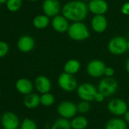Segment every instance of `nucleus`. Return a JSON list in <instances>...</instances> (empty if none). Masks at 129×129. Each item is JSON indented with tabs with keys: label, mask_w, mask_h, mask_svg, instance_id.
<instances>
[{
	"label": "nucleus",
	"mask_w": 129,
	"mask_h": 129,
	"mask_svg": "<svg viewBox=\"0 0 129 129\" xmlns=\"http://www.w3.org/2000/svg\"><path fill=\"white\" fill-rule=\"evenodd\" d=\"M34 85L37 90L42 94L49 92L52 87V84L50 80L47 77L43 75L38 76L36 78Z\"/></svg>",
	"instance_id": "15"
},
{
	"label": "nucleus",
	"mask_w": 129,
	"mask_h": 129,
	"mask_svg": "<svg viewBox=\"0 0 129 129\" xmlns=\"http://www.w3.org/2000/svg\"><path fill=\"white\" fill-rule=\"evenodd\" d=\"M9 49V46L8 43L3 41H0V58L6 55Z\"/></svg>",
	"instance_id": "28"
},
{
	"label": "nucleus",
	"mask_w": 129,
	"mask_h": 129,
	"mask_svg": "<svg viewBox=\"0 0 129 129\" xmlns=\"http://www.w3.org/2000/svg\"><path fill=\"white\" fill-rule=\"evenodd\" d=\"M77 107H78V112L82 114H85L88 112L89 110L90 109V105L89 102L84 101V100H82L81 102H80L77 105Z\"/></svg>",
	"instance_id": "27"
},
{
	"label": "nucleus",
	"mask_w": 129,
	"mask_h": 129,
	"mask_svg": "<svg viewBox=\"0 0 129 129\" xmlns=\"http://www.w3.org/2000/svg\"><path fill=\"white\" fill-rule=\"evenodd\" d=\"M105 129H127V122L121 118H112L106 122Z\"/></svg>",
	"instance_id": "20"
},
{
	"label": "nucleus",
	"mask_w": 129,
	"mask_h": 129,
	"mask_svg": "<svg viewBox=\"0 0 129 129\" xmlns=\"http://www.w3.org/2000/svg\"><path fill=\"white\" fill-rule=\"evenodd\" d=\"M97 92L98 90L95 87V86L90 83H84L80 84L77 90L79 98L87 102L93 101Z\"/></svg>",
	"instance_id": "5"
},
{
	"label": "nucleus",
	"mask_w": 129,
	"mask_h": 129,
	"mask_svg": "<svg viewBox=\"0 0 129 129\" xmlns=\"http://www.w3.org/2000/svg\"><path fill=\"white\" fill-rule=\"evenodd\" d=\"M104 98H105V96H104L103 93H101L100 92L98 91L97 93H96V96H95L94 100L96 101V102H98V103H101V102H103V101L104 100Z\"/></svg>",
	"instance_id": "31"
},
{
	"label": "nucleus",
	"mask_w": 129,
	"mask_h": 129,
	"mask_svg": "<svg viewBox=\"0 0 129 129\" xmlns=\"http://www.w3.org/2000/svg\"><path fill=\"white\" fill-rule=\"evenodd\" d=\"M67 32L69 37L75 41H82L87 40L90 37V32L87 27L81 21L74 22L69 26Z\"/></svg>",
	"instance_id": "2"
},
{
	"label": "nucleus",
	"mask_w": 129,
	"mask_h": 129,
	"mask_svg": "<svg viewBox=\"0 0 129 129\" xmlns=\"http://www.w3.org/2000/svg\"><path fill=\"white\" fill-rule=\"evenodd\" d=\"M118 89V82L112 77H106L103 78L98 85V91L103 93L105 97L114 94Z\"/></svg>",
	"instance_id": "4"
},
{
	"label": "nucleus",
	"mask_w": 129,
	"mask_h": 129,
	"mask_svg": "<svg viewBox=\"0 0 129 129\" xmlns=\"http://www.w3.org/2000/svg\"><path fill=\"white\" fill-rule=\"evenodd\" d=\"M109 51L116 55L124 54L127 49V40L122 37H115L110 40L108 44Z\"/></svg>",
	"instance_id": "3"
},
{
	"label": "nucleus",
	"mask_w": 129,
	"mask_h": 129,
	"mask_svg": "<svg viewBox=\"0 0 129 129\" xmlns=\"http://www.w3.org/2000/svg\"><path fill=\"white\" fill-rule=\"evenodd\" d=\"M55 102L54 96L49 92L43 93L40 96V103L44 106H50Z\"/></svg>",
	"instance_id": "24"
},
{
	"label": "nucleus",
	"mask_w": 129,
	"mask_h": 129,
	"mask_svg": "<svg viewBox=\"0 0 129 129\" xmlns=\"http://www.w3.org/2000/svg\"><path fill=\"white\" fill-rule=\"evenodd\" d=\"M127 49H128V50H129V40L127 41Z\"/></svg>",
	"instance_id": "35"
},
{
	"label": "nucleus",
	"mask_w": 129,
	"mask_h": 129,
	"mask_svg": "<svg viewBox=\"0 0 129 129\" xmlns=\"http://www.w3.org/2000/svg\"><path fill=\"white\" fill-rule=\"evenodd\" d=\"M15 87L20 93L27 95L32 93L34 85L30 80L27 78H20L17 81L15 84Z\"/></svg>",
	"instance_id": "17"
},
{
	"label": "nucleus",
	"mask_w": 129,
	"mask_h": 129,
	"mask_svg": "<svg viewBox=\"0 0 129 129\" xmlns=\"http://www.w3.org/2000/svg\"><path fill=\"white\" fill-rule=\"evenodd\" d=\"M29 1H31V2H34V1H37V0H29Z\"/></svg>",
	"instance_id": "37"
},
{
	"label": "nucleus",
	"mask_w": 129,
	"mask_h": 129,
	"mask_svg": "<svg viewBox=\"0 0 129 129\" xmlns=\"http://www.w3.org/2000/svg\"><path fill=\"white\" fill-rule=\"evenodd\" d=\"M58 113L64 118H72L78 112L77 106L71 101H63L57 107Z\"/></svg>",
	"instance_id": "7"
},
{
	"label": "nucleus",
	"mask_w": 129,
	"mask_h": 129,
	"mask_svg": "<svg viewBox=\"0 0 129 129\" xmlns=\"http://www.w3.org/2000/svg\"><path fill=\"white\" fill-rule=\"evenodd\" d=\"M83 1H84V2H87V1H90V0H83Z\"/></svg>",
	"instance_id": "36"
},
{
	"label": "nucleus",
	"mask_w": 129,
	"mask_h": 129,
	"mask_svg": "<svg viewBox=\"0 0 129 129\" xmlns=\"http://www.w3.org/2000/svg\"><path fill=\"white\" fill-rule=\"evenodd\" d=\"M88 10V6L84 1L73 0L63 6L61 12L69 21L77 22L82 21L86 18Z\"/></svg>",
	"instance_id": "1"
},
{
	"label": "nucleus",
	"mask_w": 129,
	"mask_h": 129,
	"mask_svg": "<svg viewBox=\"0 0 129 129\" xmlns=\"http://www.w3.org/2000/svg\"><path fill=\"white\" fill-rule=\"evenodd\" d=\"M52 26L56 32L62 34L68 31L70 25L69 24V20L63 15H58L53 17L52 21Z\"/></svg>",
	"instance_id": "12"
},
{
	"label": "nucleus",
	"mask_w": 129,
	"mask_h": 129,
	"mask_svg": "<svg viewBox=\"0 0 129 129\" xmlns=\"http://www.w3.org/2000/svg\"><path fill=\"white\" fill-rule=\"evenodd\" d=\"M115 74V70L111 68V67H106L105 72H104V75L106 77H112Z\"/></svg>",
	"instance_id": "30"
},
{
	"label": "nucleus",
	"mask_w": 129,
	"mask_h": 129,
	"mask_svg": "<svg viewBox=\"0 0 129 129\" xmlns=\"http://www.w3.org/2000/svg\"><path fill=\"white\" fill-rule=\"evenodd\" d=\"M121 13L124 15H129V2L125 3L121 9Z\"/></svg>",
	"instance_id": "29"
},
{
	"label": "nucleus",
	"mask_w": 129,
	"mask_h": 129,
	"mask_svg": "<svg viewBox=\"0 0 129 129\" xmlns=\"http://www.w3.org/2000/svg\"><path fill=\"white\" fill-rule=\"evenodd\" d=\"M22 6V0H8L6 3L7 9L10 12H16L21 9Z\"/></svg>",
	"instance_id": "25"
},
{
	"label": "nucleus",
	"mask_w": 129,
	"mask_h": 129,
	"mask_svg": "<svg viewBox=\"0 0 129 129\" xmlns=\"http://www.w3.org/2000/svg\"><path fill=\"white\" fill-rule=\"evenodd\" d=\"M49 24V17L46 15H40L34 18L33 21L34 26L37 29H44Z\"/></svg>",
	"instance_id": "22"
},
{
	"label": "nucleus",
	"mask_w": 129,
	"mask_h": 129,
	"mask_svg": "<svg viewBox=\"0 0 129 129\" xmlns=\"http://www.w3.org/2000/svg\"><path fill=\"white\" fill-rule=\"evenodd\" d=\"M124 121H125L127 124H129V110H127V111L124 113Z\"/></svg>",
	"instance_id": "32"
},
{
	"label": "nucleus",
	"mask_w": 129,
	"mask_h": 129,
	"mask_svg": "<svg viewBox=\"0 0 129 129\" xmlns=\"http://www.w3.org/2000/svg\"><path fill=\"white\" fill-rule=\"evenodd\" d=\"M107 108L112 114L120 116L127 111V104L121 99H112L108 103Z\"/></svg>",
	"instance_id": "9"
},
{
	"label": "nucleus",
	"mask_w": 129,
	"mask_h": 129,
	"mask_svg": "<svg viewBox=\"0 0 129 129\" xmlns=\"http://www.w3.org/2000/svg\"><path fill=\"white\" fill-rule=\"evenodd\" d=\"M71 125L73 129H85L88 126V121L83 115L74 117L71 121Z\"/></svg>",
	"instance_id": "21"
},
{
	"label": "nucleus",
	"mask_w": 129,
	"mask_h": 129,
	"mask_svg": "<svg viewBox=\"0 0 129 129\" xmlns=\"http://www.w3.org/2000/svg\"><path fill=\"white\" fill-rule=\"evenodd\" d=\"M106 67V64L103 61L100 59H94L88 63L87 72L88 75L93 78H100L104 75Z\"/></svg>",
	"instance_id": "8"
},
{
	"label": "nucleus",
	"mask_w": 129,
	"mask_h": 129,
	"mask_svg": "<svg viewBox=\"0 0 129 129\" xmlns=\"http://www.w3.org/2000/svg\"><path fill=\"white\" fill-rule=\"evenodd\" d=\"M0 94H1V92H0Z\"/></svg>",
	"instance_id": "39"
},
{
	"label": "nucleus",
	"mask_w": 129,
	"mask_h": 129,
	"mask_svg": "<svg viewBox=\"0 0 129 129\" xmlns=\"http://www.w3.org/2000/svg\"><path fill=\"white\" fill-rule=\"evenodd\" d=\"M81 69V63L77 59H70L66 62L64 66V72L71 74L75 75Z\"/></svg>",
	"instance_id": "19"
},
{
	"label": "nucleus",
	"mask_w": 129,
	"mask_h": 129,
	"mask_svg": "<svg viewBox=\"0 0 129 129\" xmlns=\"http://www.w3.org/2000/svg\"><path fill=\"white\" fill-rule=\"evenodd\" d=\"M108 22L106 17L103 15H96L91 21V26L93 30L96 33H103L107 28Z\"/></svg>",
	"instance_id": "14"
},
{
	"label": "nucleus",
	"mask_w": 129,
	"mask_h": 129,
	"mask_svg": "<svg viewBox=\"0 0 129 129\" xmlns=\"http://www.w3.org/2000/svg\"><path fill=\"white\" fill-rule=\"evenodd\" d=\"M71 121L68 118H58L55 122L52 124L50 129H71Z\"/></svg>",
	"instance_id": "23"
},
{
	"label": "nucleus",
	"mask_w": 129,
	"mask_h": 129,
	"mask_svg": "<svg viewBox=\"0 0 129 129\" xmlns=\"http://www.w3.org/2000/svg\"><path fill=\"white\" fill-rule=\"evenodd\" d=\"M109 9L108 3L105 0H90L88 4V9L93 14L104 15Z\"/></svg>",
	"instance_id": "13"
},
{
	"label": "nucleus",
	"mask_w": 129,
	"mask_h": 129,
	"mask_svg": "<svg viewBox=\"0 0 129 129\" xmlns=\"http://www.w3.org/2000/svg\"><path fill=\"white\" fill-rule=\"evenodd\" d=\"M1 122L4 129H18L20 125L18 116L12 112H4L2 116Z\"/></svg>",
	"instance_id": "10"
},
{
	"label": "nucleus",
	"mask_w": 129,
	"mask_h": 129,
	"mask_svg": "<svg viewBox=\"0 0 129 129\" xmlns=\"http://www.w3.org/2000/svg\"><path fill=\"white\" fill-rule=\"evenodd\" d=\"M58 84L60 88L67 92H72L78 87V82L74 77V75H71L64 72L59 75L58 78Z\"/></svg>",
	"instance_id": "6"
},
{
	"label": "nucleus",
	"mask_w": 129,
	"mask_h": 129,
	"mask_svg": "<svg viewBox=\"0 0 129 129\" xmlns=\"http://www.w3.org/2000/svg\"><path fill=\"white\" fill-rule=\"evenodd\" d=\"M8 0H0V4H5L7 3Z\"/></svg>",
	"instance_id": "34"
},
{
	"label": "nucleus",
	"mask_w": 129,
	"mask_h": 129,
	"mask_svg": "<svg viewBox=\"0 0 129 129\" xmlns=\"http://www.w3.org/2000/svg\"><path fill=\"white\" fill-rule=\"evenodd\" d=\"M125 68H126V70H127V73L129 74V59H127V62H126Z\"/></svg>",
	"instance_id": "33"
},
{
	"label": "nucleus",
	"mask_w": 129,
	"mask_h": 129,
	"mask_svg": "<svg viewBox=\"0 0 129 129\" xmlns=\"http://www.w3.org/2000/svg\"><path fill=\"white\" fill-rule=\"evenodd\" d=\"M35 46V41L34 38L28 35L21 37L18 42V47L20 51L23 52H30Z\"/></svg>",
	"instance_id": "16"
},
{
	"label": "nucleus",
	"mask_w": 129,
	"mask_h": 129,
	"mask_svg": "<svg viewBox=\"0 0 129 129\" xmlns=\"http://www.w3.org/2000/svg\"><path fill=\"white\" fill-rule=\"evenodd\" d=\"M24 104L27 109H32L37 108L40 103V96L37 93H30L27 95H25L24 99Z\"/></svg>",
	"instance_id": "18"
},
{
	"label": "nucleus",
	"mask_w": 129,
	"mask_h": 129,
	"mask_svg": "<svg viewBox=\"0 0 129 129\" xmlns=\"http://www.w3.org/2000/svg\"><path fill=\"white\" fill-rule=\"evenodd\" d=\"M61 4L58 0H44L43 3V11L48 17H55L61 11Z\"/></svg>",
	"instance_id": "11"
},
{
	"label": "nucleus",
	"mask_w": 129,
	"mask_h": 129,
	"mask_svg": "<svg viewBox=\"0 0 129 129\" xmlns=\"http://www.w3.org/2000/svg\"><path fill=\"white\" fill-rule=\"evenodd\" d=\"M21 129H37V125L34 120L25 118L21 124Z\"/></svg>",
	"instance_id": "26"
},
{
	"label": "nucleus",
	"mask_w": 129,
	"mask_h": 129,
	"mask_svg": "<svg viewBox=\"0 0 129 129\" xmlns=\"http://www.w3.org/2000/svg\"><path fill=\"white\" fill-rule=\"evenodd\" d=\"M128 105H129V98H128Z\"/></svg>",
	"instance_id": "38"
}]
</instances>
